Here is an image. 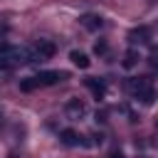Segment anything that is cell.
<instances>
[{"instance_id": "1", "label": "cell", "mask_w": 158, "mask_h": 158, "mask_svg": "<svg viewBox=\"0 0 158 158\" xmlns=\"http://www.w3.org/2000/svg\"><path fill=\"white\" fill-rule=\"evenodd\" d=\"M128 91H131L136 99H141L143 104H153V99H156V91H153V86H151V81H148L146 77H133V79H128Z\"/></svg>"}, {"instance_id": "2", "label": "cell", "mask_w": 158, "mask_h": 158, "mask_svg": "<svg viewBox=\"0 0 158 158\" xmlns=\"http://www.w3.org/2000/svg\"><path fill=\"white\" fill-rule=\"evenodd\" d=\"M54 52H57L54 42H49V40H37V44H35V52H32V62H35V59H40V62H47V59H52V57H54Z\"/></svg>"}, {"instance_id": "3", "label": "cell", "mask_w": 158, "mask_h": 158, "mask_svg": "<svg viewBox=\"0 0 158 158\" xmlns=\"http://www.w3.org/2000/svg\"><path fill=\"white\" fill-rule=\"evenodd\" d=\"M35 79H37V86H52V84L67 79V72H40Z\"/></svg>"}, {"instance_id": "4", "label": "cell", "mask_w": 158, "mask_h": 158, "mask_svg": "<svg viewBox=\"0 0 158 158\" xmlns=\"http://www.w3.org/2000/svg\"><path fill=\"white\" fill-rule=\"evenodd\" d=\"M64 114H67L69 118H81V116L86 114V104H84L81 99H69V101L64 104Z\"/></svg>"}, {"instance_id": "5", "label": "cell", "mask_w": 158, "mask_h": 158, "mask_svg": "<svg viewBox=\"0 0 158 158\" xmlns=\"http://www.w3.org/2000/svg\"><path fill=\"white\" fill-rule=\"evenodd\" d=\"M79 22H81V27H86V30H91V32L101 30V25H104V20H101L99 15H94V12H86V15H81V17H79Z\"/></svg>"}, {"instance_id": "6", "label": "cell", "mask_w": 158, "mask_h": 158, "mask_svg": "<svg viewBox=\"0 0 158 158\" xmlns=\"http://www.w3.org/2000/svg\"><path fill=\"white\" fill-rule=\"evenodd\" d=\"M128 40L131 42H138V44H146V42H151V30L148 27H133L128 32Z\"/></svg>"}, {"instance_id": "7", "label": "cell", "mask_w": 158, "mask_h": 158, "mask_svg": "<svg viewBox=\"0 0 158 158\" xmlns=\"http://www.w3.org/2000/svg\"><path fill=\"white\" fill-rule=\"evenodd\" d=\"M86 86L91 89V94H94L96 99H104V96H106V84H104L101 79H94V77H89V79H86Z\"/></svg>"}, {"instance_id": "8", "label": "cell", "mask_w": 158, "mask_h": 158, "mask_svg": "<svg viewBox=\"0 0 158 158\" xmlns=\"http://www.w3.org/2000/svg\"><path fill=\"white\" fill-rule=\"evenodd\" d=\"M59 138H62L64 146H79V133L72 131V128H64V131L59 133Z\"/></svg>"}, {"instance_id": "9", "label": "cell", "mask_w": 158, "mask_h": 158, "mask_svg": "<svg viewBox=\"0 0 158 158\" xmlns=\"http://www.w3.org/2000/svg\"><path fill=\"white\" fill-rule=\"evenodd\" d=\"M69 59H72L79 69H86V67H89V57H86L84 52H79V49H74V52L69 54Z\"/></svg>"}, {"instance_id": "10", "label": "cell", "mask_w": 158, "mask_h": 158, "mask_svg": "<svg viewBox=\"0 0 158 158\" xmlns=\"http://www.w3.org/2000/svg\"><path fill=\"white\" fill-rule=\"evenodd\" d=\"M136 62H138V52H136V49H128V52H126V57H123V67H126V69H131Z\"/></svg>"}, {"instance_id": "11", "label": "cell", "mask_w": 158, "mask_h": 158, "mask_svg": "<svg viewBox=\"0 0 158 158\" xmlns=\"http://www.w3.org/2000/svg\"><path fill=\"white\" fill-rule=\"evenodd\" d=\"M20 89H22V91H32V89H37V79H35V77L22 79V81H20Z\"/></svg>"}, {"instance_id": "12", "label": "cell", "mask_w": 158, "mask_h": 158, "mask_svg": "<svg viewBox=\"0 0 158 158\" xmlns=\"http://www.w3.org/2000/svg\"><path fill=\"white\" fill-rule=\"evenodd\" d=\"M94 49H96L99 54H104V52H106V44H104V42H96V47H94Z\"/></svg>"}, {"instance_id": "13", "label": "cell", "mask_w": 158, "mask_h": 158, "mask_svg": "<svg viewBox=\"0 0 158 158\" xmlns=\"http://www.w3.org/2000/svg\"><path fill=\"white\" fill-rule=\"evenodd\" d=\"M109 158H123V156H121V153H111Z\"/></svg>"}, {"instance_id": "14", "label": "cell", "mask_w": 158, "mask_h": 158, "mask_svg": "<svg viewBox=\"0 0 158 158\" xmlns=\"http://www.w3.org/2000/svg\"><path fill=\"white\" fill-rule=\"evenodd\" d=\"M0 123H2V114H0Z\"/></svg>"}]
</instances>
